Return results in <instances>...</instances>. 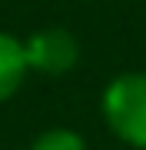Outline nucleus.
Returning <instances> with one entry per match:
<instances>
[{
  "instance_id": "f257e3e1",
  "label": "nucleus",
  "mask_w": 146,
  "mask_h": 150,
  "mask_svg": "<svg viewBox=\"0 0 146 150\" xmlns=\"http://www.w3.org/2000/svg\"><path fill=\"white\" fill-rule=\"evenodd\" d=\"M100 110L113 137L133 150H146V70L116 74L103 90Z\"/></svg>"
},
{
  "instance_id": "7ed1b4c3",
  "label": "nucleus",
  "mask_w": 146,
  "mask_h": 150,
  "mask_svg": "<svg viewBox=\"0 0 146 150\" xmlns=\"http://www.w3.org/2000/svg\"><path fill=\"white\" fill-rule=\"evenodd\" d=\"M27 74H30V67H27L23 40H17L7 30H0V103H7L23 87Z\"/></svg>"
},
{
  "instance_id": "f03ea898",
  "label": "nucleus",
  "mask_w": 146,
  "mask_h": 150,
  "mask_svg": "<svg viewBox=\"0 0 146 150\" xmlns=\"http://www.w3.org/2000/svg\"><path fill=\"white\" fill-rule=\"evenodd\" d=\"M27 50V67L47 77H63L70 74L80 60V43L66 27H43L23 40Z\"/></svg>"
},
{
  "instance_id": "20e7f679",
  "label": "nucleus",
  "mask_w": 146,
  "mask_h": 150,
  "mask_svg": "<svg viewBox=\"0 0 146 150\" xmlns=\"http://www.w3.org/2000/svg\"><path fill=\"white\" fill-rule=\"evenodd\" d=\"M30 150H87V140L70 127H50L33 137Z\"/></svg>"
}]
</instances>
